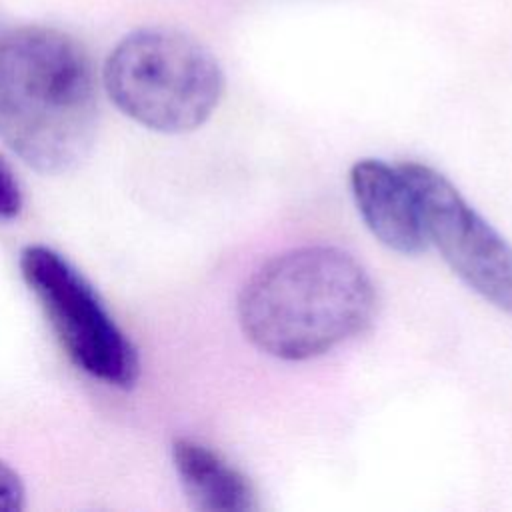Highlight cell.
I'll return each mask as SVG.
<instances>
[{
	"instance_id": "8992f818",
	"label": "cell",
	"mask_w": 512,
	"mask_h": 512,
	"mask_svg": "<svg viewBox=\"0 0 512 512\" xmlns=\"http://www.w3.org/2000/svg\"><path fill=\"white\" fill-rule=\"evenodd\" d=\"M350 188L368 230L394 252L420 254L426 246L418 204L400 166L362 158L350 170Z\"/></svg>"
},
{
	"instance_id": "9c48e42d",
	"label": "cell",
	"mask_w": 512,
	"mask_h": 512,
	"mask_svg": "<svg viewBox=\"0 0 512 512\" xmlns=\"http://www.w3.org/2000/svg\"><path fill=\"white\" fill-rule=\"evenodd\" d=\"M24 508V484L16 470L0 460V512H16Z\"/></svg>"
},
{
	"instance_id": "7a4b0ae2",
	"label": "cell",
	"mask_w": 512,
	"mask_h": 512,
	"mask_svg": "<svg viewBox=\"0 0 512 512\" xmlns=\"http://www.w3.org/2000/svg\"><path fill=\"white\" fill-rule=\"evenodd\" d=\"M376 310L364 266L336 246H302L262 262L238 294L246 338L280 360H308L362 332Z\"/></svg>"
},
{
	"instance_id": "52a82bcc",
	"label": "cell",
	"mask_w": 512,
	"mask_h": 512,
	"mask_svg": "<svg viewBox=\"0 0 512 512\" xmlns=\"http://www.w3.org/2000/svg\"><path fill=\"white\" fill-rule=\"evenodd\" d=\"M172 460L194 508L202 512H250L258 508L248 478L212 448L192 438H176Z\"/></svg>"
},
{
	"instance_id": "ba28073f",
	"label": "cell",
	"mask_w": 512,
	"mask_h": 512,
	"mask_svg": "<svg viewBox=\"0 0 512 512\" xmlns=\"http://www.w3.org/2000/svg\"><path fill=\"white\" fill-rule=\"evenodd\" d=\"M22 208L20 184L10 166L0 158V220L14 218Z\"/></svg>"
},
{
	"instance_id": "277c9868",
	"label": "cell",
	"mask_w": 512,
	"mask_h": 512,
	"mask_svg": "<svg viewBox=\"0 0 512 512\" xmlns=\"http://www.w3.org/2000/svg\"><path fill=\"white\" fill-rule=\"evenodd\" d=\"M20 272L66 356L88 376L108 386L130 388L140 372L136 348L84 274L42 244H30L20 252Z\"/></svg>"
},
{
	"instance_id": "3957f363",
	"label": "cell",
	"mask_w": 512,
	"mask_h": 512,
	"mask_svg": "<svg viewBox=\"0 0 512 512\" xmlns=\"http://www.w3.org/2000/svg\"><path fill=\"white\" fill-rule=\"evenodd\" d=\"M104 88L138 124L184 134L202 126L224 94L216 56L190 34L148 26L126 34L108 54Z\"/></svg>"
},
{
	"instance_id": "6da1fadb",
	"label": "cell",
	"mask_w": 512,
	"mask_h": 512,
	"mask_svg": "<svg viewBox=\"0 0 512 512\" xmlns=\"http://www.w3.org/2000/svg\"><path fill=\"white\" fill-rule=\"evenodd\" d=\"M98 122L94 66L84 46L48 26L0 34V140L44 174L74 168Z\"/></svg>"
},
{
	"instance_id": "5b68a950",
	"label": "cell",
	"mask_w": 512,
	"mask_h": 512,
	"mask_svg": "<svg viewBox=\"0 0 512 512\" xmlns=\"http://www.w3.org/2000/svg\"><path fill=\"white\" fill-rule=\"evenodd\" d=\"M414 192L426 240L452 272L492 306L512 314V246L438 170L400 164Z\"/></svg>"
}]
</instances>
